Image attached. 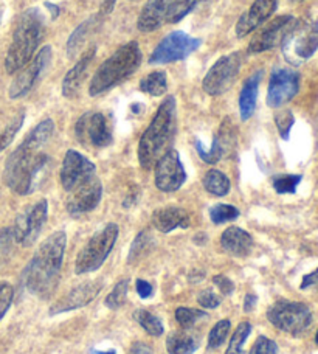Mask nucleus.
<instances>
[{
  "label": "nucleus",
  "instance_id": "a19ab883",
  "mask_svg": "<svg viewBox=\"0 0 318 354\" xmlns=\"http://www.w3.org/2000/svg\"><path fill=\"white\" fill-rule=\"evenodd\" d=\"M196 149H197V153H199L200 159L205 163H209V165H214V163H218L222 159V157H225L224 149L221 148V145L218 143L216 138H213L212 148H209L208 151L203 148V145H202L200 140L196 142Z\"/></svg>",
  "mask_w": 318,
  "mask_h": 354
},
{
  "label": "nucleus",
  "instance_id": "f3484780",
  "mask_svg": "<svg viewBox=\"0 0 318 354\" xmlns=\"http://www.w3.org/2000/svg\"><path fill=\"white\" fill-rule=\"evenodd\" d=\"M101 198H103V185L97 176L92 179L81 183L78 188L70 192L68 199L66 202V208L68 214L78 218L81 214L91 213L100 205Z\"/></svg>",
  "mask_w": 318,
  "mask_h": 354
},
{
  "label": "nucleus",
  "instance_id": "ddd939ff",
  "mask_svg": "<svg viewBox=\"0 0 318 354\" xmlns=\"http://www.w3.org/2000/svg\"><path fill=\"white\" fill-rule=\"evenodd\" d=\"M75 134L81 145H92L93 148H106L112 143V134L107 118L101 112H86L75 126Z\"/></svg>",
  "mask_w": 318,
  "mask_h": 354
},
{
  "label": "nucleus",
  "instance_id": "a878e982",
  "mask_svg": "<svg viewBox=\"0 0 318 354\" xmlns=\"http://www.w3.org/2000/svg\"><path fill=\"white\" fill-rule=\"evenodd\" d=\"M197 348H199L197 339L185 330L169 334L167 339V350L169 354H193Z\"/></svg>",
  "mask_w": 318,
  "mask_h": 354
},
{
  "label": "nucleus",
  "instance_id": "4c0bfd02",
  "mask_svg": "<svg viewBox=\"0 0 318 354\" xmlns=\"http://www.w3.org/2000/svg\"><path fill=\"white\" fill-rule=\"evenodd\" d=\"M127 289H129V280H122L115 284V288L112 289V292H109V295L106 297V306L109 309H120L122 306H124V303L127 300Z\"/></svg>",
  "mask_w": 318,
  "mask_h": 354
},
{
  "label": "nucleus",
  "instance_id": "423d86ee",
  "mask_svg": "<svg viewBox=\"0 0 318 354\" xmlns=\"http://www.w3.org/2000/svg\"><path fill=\"white\" fill-rule=\"evenodd\" d=\"M118 225L113 223L107 224L104 229L95 233V235L88 239L84 248L80 250L78 257H76V274L84 275L98 270L107 260V257L111 255L113 245H115L118 239Z\"/></svg>",
  "mask_w": 318,
  "mask_h": 354
},
{
  "label": "nucleus",
  "instance_id": "412c9836",
  "mask_svg": "<svg viewBox=\"0 0 318 354\" xmlns=\"http://www.w3.org/2000/svg\"><path fill=\"white\" fill-rule=\"evenodd\" d=\"M174 3L176 0H148L138 16V30L143 33H151L160 28L163 24H167Z\"/></svg>",
  "mask_w": 318,
  "mask_h": 354
},
{
  "label": "nucleus",
  "instance_id": "a211bd4d",
  "mask_svg": "<svg viewBox=\"0 0 318 354\" xmlns=\"http://www.w3.org/2000/svg\"><path fill=\"white\" fill-rule=\"evenodd\" d=\"M295 22L297 19L289 15L273 19L265 28L261 30L256 36H253V39L249 44V52L263 53L267 52V50L281 46L286 35L289 33V30L294 27Z\"/></svg>",
  "mask_w": 318,
  "mask_h": 354
},
{
  "label": "nucleus",
  "instance_id": "c756f323",
  "mask_svg": "<svg viewBox=\"0 0 318 354\" xmlns=\"http://www.w3.org/2000/svg\"><path fill=\"white\" fill-rule=\"evenodd\" d=\"M92 22H93V19H88V21L82 22L80 27H76L73 33L70 35L68 41H67V56L70 59H73L75 56L81 52V48L86 42L88 31H91V28H92Z\"/></svg>",
  "mask_w": 318,
  "mask_h": 354
},
{
  "label": "nucleus",
  "instance_id": "9b49d317",
  "mask_svg": "<svg viewBox=\"0 0 318 354\" xmlns=\"http://www.w3.org/2000/svg\"><path fill=\"white\" fill-rule=\"evenodd\" d=\"M47 219H48L47 199L37 201L36 204L25 208V210L16 218L15 225L11 227L12 233H15L16 243L24 245V248H30V245H33L36 243V239L39 238L44 225L47 223Z\"/></svg>",
  "mask_w": 318,
  "mask_h": 354
},
{
  "label": "nucleus",
  "instance_id": "864d4df0",
  "mask_svg": "<svg viewBox=\"0 0 318 354\" xmlns=\"http://www.w3.org/2000/svg\"><path fill=\"white\" fill-rule=\"evenodd\" d=\"M46 8L50 11V15H52V19H53V21H55L56 17L59 16L61 10H59V6H58V5H55V3H52V2H46Z\"/></svg>",
  "mask_w": 318,
  "mask_h": 354
},
{
  "label": "nucleus",
  "instance_id": "ea45409f",
  "mask_svg": "<svg viewBox=\"0 0 318 354\" xmlns=\"http://www.w3.org/2000/svg\"><path fill=\"white\" fill-rule=\"evenodd\" d=\"M202 0H176L173 8L169 11L167 24H179L182 19H185Z\"/></svg>",
  "mask_w": 318,
  "mask_h": 354
},
{
  "label": "nucleus",
  "instance_id": "de8ad7c7",
  "mask_svg": "<svg viewBox=\"0 0 318 354\" xmlns=\"http://www.w3.org/2000/svg\"><path fill=\"white\" fill-rule=\"evenodd\" d=\"M135 289H137L138 295L142 297V299H144V300L146 299H151L152 294H154V288H152V284L149 281L142 280V278L135 281Z\"/></svg>",
  "mask_w": 318,
  "mask_h": 354
},
{
  "label": "nucleus",
  "instance_id": "49530a36",
  "mask_svg": "<svg viewBox=\"0 0 318 354\" xmlns=\"http://www.w3.org/2000/svg\"><path fill=\"white\" fill-rule=\"evenodd\" d=\"M213 283L216 284V288L219 289V292L222 295H232L234 292L233 281L228 277H225V275H214L213 277Z\"/></svg>",
  "mask_w": 318,
  "mask_h": 354
},
{
  "label": "nucleus",
  "instance_id": "dca6fc26",
  "mask_svg": "<svg viewBox=\"0 0 318 354\" xmlns=\"http://www.w3.org/2000/svg\"><path fill=\"white\" fill-rule=\"evenodd\" d=\"M97 171L95 163L75 149H68L61 167V185L66 192H73L81 183L92 179Z\"/></svg>",
  "mask_w": 318,
  "mask_h": 354
},
{
  "label": "nucleus",
  "instance_id": "4d7b16f0",
  "mask_svg": "<svg viewBox=\"0 0 318 354\" xmlns=\"http://www.w3.org/2000/svg\"><path fill=\"white\" fill-rule=\"evenodd\" d=\"M315 342L318 344V330H317V334H315Z\"/></svg>",
  "mask_w": 318,
  "mask_h": 354
},
{
  "label": "nucleus",
  "instance_id": "cd10ccee",
  "mask_svg": "<svg viewBox=\"0 0 318 354\" xmlns=\"http://www.w3.org/2000/svg\"><path fill=\"white\" fill-rule=\"evenodd\" d=\"M140 91L148 93L151 97H162L168 91V77L167 72L156 71L140 81Z\"/></svg>",
  "mask_w": 318,
  "mask_h": 354
},
{
  "label": "nucleus",
  "instance_id": "e433bc0d",
  "mask_svg": "<svg viewBox=\"0 0 318 354\" xmlns=\"http://www.w3.org/2000/svg\"><path fill=\"white\" fill-rule=\"evenodd\" d=\"M236 218H239V210L230 204H218L209 210V219H212L213 224L218 225L230 223V221H234Z\"/></svg>",
  "mask_w": 318,
  "mask_h": 354
},
{
  "label": "nucleus",
  "instance_id": "a18cd8bd",
  "mask_svg": "<svg viewBox=\"0 0 318 354\" xmlns=\"http://www.w3.org/2000/svg\"><path fill=\"white\" fill-rule=\"evenodd\" d=\"M197 301H199V305L207 308V309H216L221 305V299L218 294H214L213 290H202L197 297Z\"/></svg>",
  "mask_w": 318,
  "mask_h": 354
},
{
  "label": "nucleus",
  "instance_id": "8fccbe9b",
  "mask_svg": "<svg viewBox=\"0 0 318 354\" xmlns=\"http://www.w3.org/2000/svg\"><path fill=\"white\" fill-rule=\"evenodd\" d=\"M113 6H115V0H104L103 2V5L100 6V11H98V15H97V17L100 19H104L106 16H109L111 12H112V10H113Z\"/></svg>",
  "mask_w": 318,
  "mask_h": 354
},
{
  "label": "nucleus",
  "instance_id": "473e14b6",
  "mask_svg": "<svg viewBox=\"0 0 318 354\" xmlns=\"http://www.w3.org/2000/svg\"><path fill=\"white\" fill-rule=\"evenodd\" d=\"M16 244L17 243L15 239V233H12L11 227H5V229L0 230V270L8 264L12 252H15Z\"/></svg>",
  "mask_w": 318,
  "mask_h": 354
},
{
  "label": "nucleus",
  "instance_id": "0eeeda50",
  "mask_svg": "<svg viewBox=\"0 0 318 354\" xmlns=\"http://www.w3.org/2000/svg\"><path fill=\"white\" fill-rule=\"evenodd\" d=\"M286 61L292 66H301L312 58L318 50V24L297 21L281 44Z\"/></svg>",
  "mask_w": 318,
  "mask_h": 354
},
{
  "label": "nucleus",
  "instance_id": "6e6d98bb",
  "mask_svg": "<svg viewBox=\"0 0 318 354\" xmlns=\"http://www.w3.org/2000/svg\"><path fill=\"white\" fill-rule=\"evenodd\" d=\"M290 2H297L298 3V2H304V0H290Z\"/></svg>",
  "mask_w": 318,
  "mask_h": 354
},
{
  "label": "nucleus",
  "instance_id": "f704fd0d",
  "mask_svg": "<svg viewBox=\"0 0 318 354\" xmlns=\"http://www.w3.org/2000/svg\"><path fill=\"white\" fill-rule=\"evenodd\" d=\"M25 122V112L17 113V115L11 120V122L5 126V129L0 132V151H3L10 147L17 136V132L21 131Z\"/></svg>",
  "mask_w": 318,
  "mask_h": 354
},
{
  "label": "nucleus",
  "instance_id": "20e7f679",
  "mask_svg": "<svg viewBox=\"0 0 318 354\" xmlns=\"http://www.w3.org/2000/svg\"><path fill=\"white\" fill-rule=\"evenodd\" d=\"M46 35V19L39 8L25 10L16 24L12 41L5 58V71L17 73L33 59Z\"/></svg>",
  "mask_w": 318,
  "mask_h": 354
},
{
  "label": "nucleus",
  "instance_id": "58836bf2",
  "mask_svg": "<svg viewBox=\"0 0 318 354\" xmlns=\"http://www.w3.org/2000/svg\"><path fill=\"white\" fill-rule=\"evenodd\" d=\"M230 328H232L230 320H227V319L219 320L208 334V345H207L208 350L219 348V346L225 342L228 333H230Z\"/></svg>",
  "mask_w": 318,
  "mask_h": 354
},
{
  "label": "nucleus",
  "instance_id": "aec40b11",
  "mask_svg": "<svg viewBox=\"0 0 318 354\" xmlns=\"http://www.w3.org/2000/svg\"><path fill=\"white\" fill-rule=\"evenodd\" d=\"M278 2L279 0H254L249 11H245L244 15L239 17V21L236 24V36H249L252 31L261 27L265 21H269L270 16L278 8Z\"/></svg>",
  "mask_w": 318,
  "mask_h": 354
},
{
  "label": "nucleus",
  "instance_id": "6ab92c4d",
  "mask_svg": "<svg viewBox=\"0 0 318 354\" xmlns=\"http://www.w3.org/2000/svg\"><path fill=\"white\" fill-rule=\"evenodd\" d=\"M103 286L104 284L101 281H86L78 284L76 288L70 289L66 295H62L55 305L50 306L48 314L53 317V315L76 311V309L87 306L100 295Z\"/></svg>",
  "mask_w": 318,
  "mask_h": 354
},
{
  "label": "nucleus",
  "instance_id": "f8f14e48",
  "mask_svg": "<svg viewBox=\"0 0 318 354\" xmlns=\"http://www.w3.org/2000/svg\"><path fill=\"white\" fill-rule=\"evenodd\" d=\"M50 61H52V47H42L39 52L36 53L35 58L31 59L22 71H19L16 78L12 80L8 91L10 98L19 100L25 97V95L36 86L37 81L41 80L44 72L47 71Z\"/></svg>",
  "mask_w": 318,
  "mask_h": 354
},
{
  "label": "nucleus",
  "instance_id": "393cba45",
  "mask_svg": "<svg viewBox=\"0 0 318 354\" xmlns=\"http://www.w3.org/2000/svg\"><path fill=\"white\" fill-rule=\"evenodd\" d=\"M263 78V72H254L252 77L245 80L243 86V91L239 95V113L241 120L247 122L253 117L254 111H256V101H258V91L259 83Z\"/></svg>",
  "mask_w": 318,
  "mask_h": 354
},
{
  "label": "nucleus",
  "instance_id": "1a4fd4ad",
  "mask_svg": "<svg viewBox=\"0 0 318 354\" xmlns=\"http://www.w3.org/2000/svg\"><path fill=\"white\" fill-rule=\"evenodd\" d=\"M241 66H243V55L238 52L221 56L209 67V71L202 80L203 92L208 93L209 97H219V95H224L230 91L238 78Z\"/></svg>",
  "mask_w": 318,
  "mask_h": 354
},
{
  "label": "nucleus",
  "instance_id": "7c9ffc66",
  "mask_svg": "<svg viewBox=\"0 0 318 354\" xmlns=\"http://www.w3.org/2000/svg\"><path fill=\"white\" fill-rule=\"evenodd\" d=\"M152 243H154V239H152L149 232H146V230L140 232L131 245L129 257H127V263L129 264L137 263L140 258H143L151 250Z\"/></svg>",
  "mask_w": 318,
  "mask_h": 354
},
{
  "label": "nucleus",
  "instance_id": "7ed1b4c3",
  "mask_svg": "<svg viewBox=\"0 0 318 354\" xmlns=\"http://www.w3.org/2000/svg\"><path fill=\"white\" fill-rule=\"evenodd\" d=\"M176 98L168 97L158 106L156 115L138 142V162L143 169L154 168L167 153L176 132Z\"/></svg>",
  "mask_w": 318,
  "mask_h": 354
},
{
  "label": "nucleus",
  "instance_id": "5fc2aeb1",
  "mask_svg": "<svg viewBox=\"0 0 318 354\" xmlns=\"http://www.w3.org/2000/svg\"><path fill=\"white\" fill-rule=\"evenodd\" d=\"M91 354H117V351L109 350V351H100V350H93Z\"/></svg>",
  "mask_w": 318,
  "mask_h": 354
},
{
  "label": "nucleus",
  "instance_id": "5701e85b",
  "mask_svg": "<svg viewBox=\"0 0 318 354\" xmlns=\"http://www.w3.org/2000/svg\"><path fill=\"white\" fill-rule=\"evenodd\" d=\"M189 224L191 216L185 208L169 205L157 208V210L152 213V225L162 233L174 232L176 229H188Z\"/></svg>",
  "mask_w": 318,
  "mask_h": 354
},
{
  "label": "nucleus",
  "instance_id": "6e6552de",
  "mask_svg": "<svg viewBox=\"0 0 318 354\" xmlns=\"http://www.w3.org/2000/svg\"><path fill=\"white\" fill-rule=\"evenodd\" d=\"M267 319L279 331L300 336L312 325V313L300 301L279 300L267 309Z\"/></svg>",
  "mask_w": 318,
  "mask_h": 354
},
{
  "label": "nucleus",
  "instance_id": "bb28decb",
  "mask_svg": "<svg viewBox=\"0 0 318 354\" xmlns=\"http://www.w3.org/2000/svg\"><path fill=\"white\" fill-rule=\"evenodd\" d=\"M202 183L203 188L213 196H219V198H222V196H227L230 193V179H228L224 173L219 171V169H209V171H207V174L203 176Z\"/></svg>",
  "mask_w": 318,
  "mask_h": 354
},
{
  "label": "nucleus",
  "instance_id": "3c124183",
  "mask_svg": "<svg viewBox=\"0 0 318 354\" xmlns=\"http://www.w3.org/2000/svg\"><path fill=\"white\" fill-rule=\"evenodd\" d=\"M256 301H258V297L254 295L253 292L247 294L245 299H244V311L245 313H252L253 309H254V306H256Z\"/></svg>",
  "mask_w": 318,
  "mask_h": 354
},
{
  "label": "nucleus",
  "instance_id": "4468645a",
  "mask_svg": "<svg viewBox=\"0 0 318 354\" xmlns=\"http://www.w3.org/2000/svg\"><path fill=\"white\" fill-rule=\"evenodd\" d=\"M156 187L163 193H174L180 189L187 180L185 167L176 149H168L154 165Z\"/></svg>",
  "mask_w": 318,
  "mask_h": 354
},
{
  "label": "nucleus",
  "instance_id": "c03bdc74",
  "mask_svg": "<svg viewBox=\"0 0 318 354\" xmlns=\"http://www.w3.org/2000/svg\"><path fill=\"white\" fill-rule=\"evenodd\" d=\"M249 354H278V345L269 337L259 336Z\"/></svg>",
  "mask_w": 318,
  "mask_h": 354
},
{
  "label": "nucleus",
  "instance_id": "f257e3e1",
  "mask_svg": "<svg viewBox=\"0 0 318 354\" xmlns=\"http://www.w3.org/2000/svg\"><path fill=\"white\" fill-rule=\"evenodd\" d=\"M55 132L52 118H46L28 132L24 142L12 151L5 162L3 180L12 192L27 196L39 187L41 179L50 163V157L42 153V147Z\"/></svg>",
  "mask_w": 318,
  "mask_h": 354
},
{
  "label": "nucleus",
  "instance_id": "603ef678",
  "mask_svg": "<svg viewBox=\"0 0 318 354\" xmlns=\"http://www.w3.org/2000/svg\"><path fill=\"white\" fill-rule=\"evenodd\" d=\"M129 354H152V348L149 345H144L142 342H137L132 345Z\"/></svg>",
  "mask_w": 318,
  "mask_h": 354
},
{
  "label": "nucleus",
  "instance_id": "f03ea898",
  "mask_svg": "<svg viewBox=\"0 0 318 354\" xmlns=\"http://www.w3.org/2000/svg\"><path fill=\"white\" fill-rule=\"evenodd\" d=\"M67 235L58 230L44 241L22 272V283L30 294L42 300L55 294L61 278V266L66 254Z\"/></svg>",
  "mask_w": 318,
  "mask_h": 354
},
{
  "label": "nucleus",
  "instance_id": "c85d7f7f",
  "mask_svg": "<svg viewBox=\"0 0 318 354\" xmlns=\"http://www.w3.org/2000/svg\"><path fill=\"white\" fill-rule=\"evenodd\" d=\"M133 320H135L137 324L152 337H160L165 331L162 320L152 313L146 311V309H137V311L133 313Z\"/></svg>",
  "mask_w": 318,
  "mask_h": 354
},
{
  "label": "nucleus",
  "instance_id": "37998d69",
  "mask_svg": "<svg viewBox=\"0 0 318 354\" xmlns=\"http://www.w3.org/2000/svg\"><path fill=\"white\" fill-rule=\"evenodd\" d=\"M15 299V289L10 283H0V320L5 317Z\"/></svg>",
  "mask_w": 318,
  "mask_h": 354
},
{
  "label": "nucleus",
  "instance_id": "79ce46f5",
  "mask_svg": "<svg viewBox=\"0 0 318 354\" xmlns=\"http://www.w3.org/2000/svg\"><path fill=\"white\" fill-rule=\"evenodd\" d=\"M294 123H295V118H294V113L290 111L284 109L275 113V124L278 128L279 136H281V138H284V140H289L290 129L292 126H294Z\"/></svg>",
  "mask_w": 318,
  "mask_h": 354
},
{
  "label": "nucleus",
  "instance_id": "b1692460",
  "mask_svg": "<svg viewBox=\"0 0 318 354\" xmlns=\"http://www.w3.org/2000/svg\"><path fill=\"white\" fill-rule=\"evenodd\" d=\"M221 245L233 257H247L253 249V238L241 227H228L221 236Z\"/></svg>",
  "mask_w": 318,
  "mask_h": 354
},
{
  "label": "nucleus",
  "instance_id": "9d476101",
  "mask_svg": "<svg viewBox=\"0 0 318 354\" xmlns=\"http://www.w3.org/2000/svg\"><path fill=\"white\" fill-rule=\"evenodd\" d=\"M202 41L183 31H173L163 37L149 56V64H169L183 61L200 47Z\"/></svg>",
  "mask_w": 318,
  "mask_h": 354
},
{
  "label": "nucleus",
  "instance_id": "2f4dec72",
  "mask_svg": "<svg viewBox=\"0 0 318 354\" xmlns=\"http://www.w3.org/2000/svg\"><path fill=\"white\" fill-rule=\"evenodd\" d=\"M250 333H252V325L249 322H241L233 333L225 354H244V345L247 342V339H249Z\"/></svg>",
  "mask_w": 318,
  "mask_h": 354
},
{
  "label": "nucleus",
  "instance_id": "72a5a7b5",
  "mask_svg": "<svg viewBox=\"0 0 318 354\" xmlns=\"http://www.w3.org/2000/svg\"><path fill=\"white\" fill-rule=\"evenodd\" d=\"M207 313L199 311V309H191V308H177L176 309V320L180 325L182 330L189 331L197 322L205 319Z\"/></svg>",
  "mask_w": 318,
  "mask_h": 354
},
{
  "label": "nucleus",
  "instance_id": "c9c22d12",
  "mask_svg": "<svg viewBox=\"0 0 318 354\" xmlns=\"http://www.w3.org/2000/svg\"><path fill=\"white\" fill-rule=\"evenodd\" d=\"M301 180L300 174H281L273 177V188L278 194H294Z\"/></svg>",
  "mask_w": 318,
  "mask_h": 354
},
{
  "label": "nucleus",
  "instance_id": "39448f33",
  "mask_svg": "<svg viewBox=\"0 0 318 354\" xmlns=\"http://www.w3.org/2000/svg\"><path fill=\"white\" fill-rule=\"evenodd\" d=\"M142 50L138 42L131 41L120 47L111 58L98 67L88 86L91 97H98L126 81L142 64Z\"/></svg>",
  "mask_w": 318,
  "mask_h": 354
},
{
  "label": "nucleus",
  "instance_id": "4be33fe9",
  "mask_svg": "<svg viewBox=\"0 0 318 354\" xmlns=\"http://www.w3.org/2000/svg\"><path fill=\"white\" fill-rule=\"evenodd\" d=\"M97 55V47H91L88 50H86L82 56L80 58V61H76V64L70 68L67 72L66 77L62 80V95L68 100L75 98L76 95L80 93L82 81L86 78V73L91 67L92 61Z\"/></svg>",
  "mask_w": 318,
  "mask_h": 354
},
{
  "label": "nucleus",
  "instance_id": "2eb2a0df",
  "mask_svg": "<svg viewBox=\"0 0 318 354\" xmlns=\"http://www.w3.org/2000/svg\"><path fill=\"white\" fill-rule=\"evenodd\" d=\"M300 91V75L290 68L279 67L270 75L269 88H267V106L281 107L295 97Z\"/></svg>",
  "mask_w": 318,
  "mask_h": 354
},
{
  "label": "nucleus",
  "instance_id": "09e8293b",
  "mask_svg": "<svg viewBox=\"0 0 318 354\" xmlns=\"http://www.w3.org/2000/svg\"><path fill=\"white\" fill-rule=\"evenodd\" d=\"M300 288L303 290H306V289H318V269L303 277V281L300 284Z\"/></svg>",
  "mask_w": 318,
  "mask_h": 354
}]
</instances>
